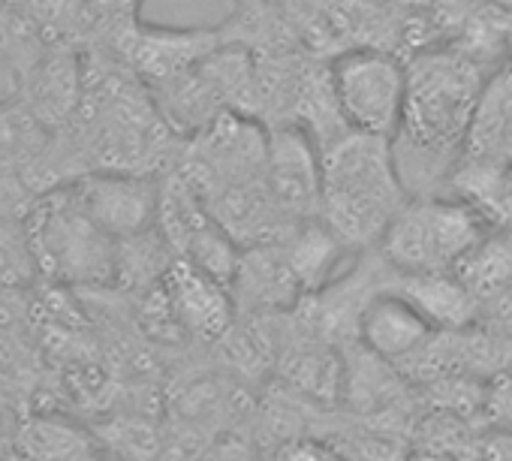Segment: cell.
I'll return each instance as SVG.
<instances>
[{"label": "cell", "mask_w": 512, "mask_h": 461, "mask_svg": "<svg viewBox=\"0 0 512 461\" xmlns=\"http://www.w3.org/2000/svg\"><path fill=\"white\" fill-rule=\"evenodd\" d=\"M404 73V112L392 154L410 196L416 178H425V166L431 172L464 148L485 76L470 55L452 49H422L404 61Z\"/></svg>", "instance_id": "6da1fadb"}, {"label": "cell", "mask_w": 512, "mask_h": 461, "mask_svg": "<svg viewBox=\"0 0 512 461\" xmlns=\"http://www.w3.org/2000/svg\"><path fill=\"white\" fill-rule=\"evenodd\" d=\"M392 139L344 130L320 148V220L347 251H371L407 202Z\"/></svg>", "instance_id": "7a4b0ae2"}, {"label": "cell", "mask_w": 512, "mask_h": 461, "mask_svg": "<svg viewBox=\"0 0 512 461\" xmlns=\"http://www.w3.org/2000/svg\"><path fill=\"white\" fill-rule=\"evenodd\" d=\"M37 275L61 287H100L118 278V242L88 214L73 184L40 193L25 214Z\"/></svg>", "instance_id": "3957f363"}, {"label": "cell", "mask_w": 512, "mask_h": 461, "mask_svg": "<svg viewBox=\"0 0 512 461\" xmlns=\"http://www.w3.org/2000/svg\"><path fill=\"white\" fill-rule=\"evenodd\" d=\"M488 233L473 202L449 196H410L380 239L383 263L398 275L452 272Z\"/></svg>", "instance_id": "277c9868"}, {"label": "cell", "mask_w": 512, "mask_h": 461, "mask_svg": "<svg viewBox=\"0 0 512 461\" xmlns=\"http://www.w3.org/2000/svg\"><path fill=\"white\" fill-rule=\"evenodd\" d=\"M329 85L347 130L392 139L404 112V58L392 49L359 46L332 55Z\"/></svg>", "instance_id": "5b68a950"}, {"label": "cell", "mask_w": 512, "mask_h": 461, "mask_svg": "<svg viewBox=\"0 0 512 461\" xmlns=\"http://www.w3.org/2000/svg\"><path fill=\"white\" fill-rule=\"evenodd\" d=\"M157 293L163 320L196 341H220L235 323L229 287L181 257H172L157 281Z\"/></svg>", "instance_id": "8992f818"}, {"label": "cell", "mask_w": 512, "mask_h": 461, "mask_svg": "<svg viewBox=\"0 0 512 461\" xmlns=\"http://www.w3.org/2000/svg\"><path fill=\"white\" fill-rule=\"evenodd\" d=\"M88 214L121 242L157 226L160 178L145 172H85L70 181Z\"/></svg>", "instance_id": "52a82bcc"}, {"label": "cell", "mask_w": 512, "mask_h": 461, "mask_svg": "<svg viewBox=\"0 0 512 461\" xmlns=\"http://www.w3.org/2000/svg\"><path fill=\"white\" fill-rule=\"evenodd\" d=\"M266 184L290 220L320 214V145L296 124L266 127Z\"/></svg>", "instance_id": "ba28073f"}, {"label": "cell", "mask_w": 512, "mask_h": 461, "mask_svg": "<svg viewBox=\"0 0 512 461\" xmlns=\"http://www.w3.org/2000/svg\"><path fill=\"white\" fill-rule=\"evenodd\" d=\"M85 61L61 46L46 49L25 73L19 103L52 133L64 130L82 103Z\"/></svg>", "instance_id": "9c48e42d"}, {"label": "cell", "mask_w": 512, "mask_h": 461, "mask_svg": "<svg viewBox=\"0 0 512 461\" xmlns=\"http://www.w3.org/2000/svg\"><path fill=\"white\" fill-rule=\"evenodd\" d=\"M431 332L437 329H431V323L389 284H383L362 302L356 323H353L356 341L368 353L392 365L410 356Z\"/></svg>", "instance_id": "30bf717a"}, {"label": "cell", "mask_w": 512, "mask_h": 461, "mask_svg": "<svg viewBox=\"0 0 512 461\" xmlns=\"http://www.w3.org/2000/svg\"><path fill=\"white\" fill-rule=\"evenodd\" d=\"M389 287L398 290L437 332H455L479 320L482 302L455 272H419V275L392 272Z\"/></svg>", "instance_id": "8fae6325"}, {"label": "cell", "mask_w": 512, "mask_h": 461, "mask_svg": "<svg viewBox=\"0 0 512 461\" xmlns=\"http://www.w3.org/2000/svg\"><path fill=\"white\" fill-rule=\"evenodd\" d=\"M278 374L299 398L314 401H341V374L344 359L341 350H332L326 338L305 332L296 341H284L278 347Z\"/></svg>", "instance_id": "7c38bea8"}, {"label": "cell", "mask_w": 512, "mask_h": 461, "mask_svg": "<svg viewBox=\"0 0 512 461\" xmlns=\"http://www.w3.org/2000/svg\"><path fill=\"white\" fill-rule=\"evenodd\" d=\"M512 145V67L482 82L464 151L473 157H497Z\"/></svg>", "instance_id": "4fadbf2b"}, {"label": "cell", "mask_w": 512, "mask_h": 461, "mask_svg": "<svg viewBox=\"0 0 512 461\" xmlns=\"http://www.w3.org/2000/svg\"><path fill=\"white\" fill-rule=\"evenodd\" d=\"M479 302L512 284V236H482V242L452 269Z\"/></svg>", "instance_id": "5bb4252c"}, {"label": "cell", "mask_w": 512, "mask_h": 461, "mask_svg": "<svg viewBox=\"0 0 512 461\" xmlns=\"http://www.w3.org/2000/svg\"><path fill=\"white\" fill-rule=\"evenodd\" d=\"M37 278V263L25 223L13 217H0V287L7 293L28 290Z\"/></svg>", "instance_id": "9a60e30c"}, {"label": "cell", "mask_w": 512, "mask_h": 461, "mask_svg": "<svg viewBox=\"0 0 512 461\" xmlns=\"http://www.w3.org/2000/svg\"><path fill=\"white\" fill-rule=\"evenodd\" d=\"M88 440L64 422L55 419H37L28 422L22 431V449L25 455L37 458V461H70L79 458L85 452Z\"/></svg>", "instance_id": "2e32d148"}, {"label": "cell", "mask_w": 512, "mask_h": 461, "mask_svg": "<svg viewBox=\"0 0 512 461\" xmlns=\"http://www.w3.org/2000/svg\"><path fill=\"white\" fill-rule=\"evenodd\" d=\"M272 461H350L335 440L296 434L278 443Z\"/></svg>", "instance_id": "e0dca14e"}, {"label": "cell", "mask_w": 512, "mask_h": 461, "mask_svg": "<svg viewBox=\"0 0 512 461\" xmlns=\"http://www.w3.org/2000/svg\"><path fill=\"white\" fill-rule=\"evenodd\" d=\"M476 461H512V425L494 428L479 440Z\"/></svg>", "instance_id": "ac0fdd59"}, {"label": "cell", "mask_w": 512, "mask_h": 461, "mask_svg": "<svg viewBox=\"0 0 512 461\" xmlns=\"http://www.w3.org/2000/svg\"><path fill=\"white\" fill-rule=\"evenodd\" d=\"M383 7H392V10H401V13H413V10H425L431 0H377Z\"/></svg>", "instance_id": "d6986e66"}, {"label": "cell", "mask_w": 512, "mask_h": 461, "mask_svg": "<svg viewBox=\"0 0 512 461\" xmlns=\"http://www.w3.org/2000/svg\"><path fill=\"white\" fill-rule=\"evenodd\" d=\"M4 296H7V290H4V287H0V299H4Z\"/></svg>", "instance_id": "ffe728a7"}, {"label": "cell", "mask_w": 512, "mask_h": 461, "mask_svg": "<svg viewBox=\"0 0 512 461\" xmlns=\"http://www.w3.org/2000/svg\"><path fill=\"white\" fill-rule=\"evenodd\" d=\"M0 461H4V458H0Z\"/></svg>", "instance_id": "44dd1931"}]
</instances>
